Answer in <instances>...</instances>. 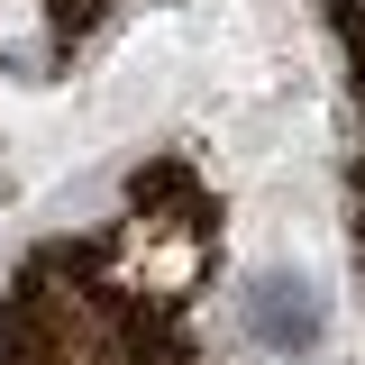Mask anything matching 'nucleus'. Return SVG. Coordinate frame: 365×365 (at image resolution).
<instances>
[{
    "label": "nucleus",
    "mask_w": 365,
    "mask_h": 365,
    "mask_svg": "<svg viewBox=\"0 0 365 365\" xmlns=\"http://www.w3.org/2000/svg\"><path fill=\"white\" fill-rule=\"evenodd\" d=\"M247 338L265 347V356H311L319 338H329V302H319V283L311 274H292V265H274L247 283Z\"/></svg>",
    "instance_id": "f257e3e1"
}]
</instances>
